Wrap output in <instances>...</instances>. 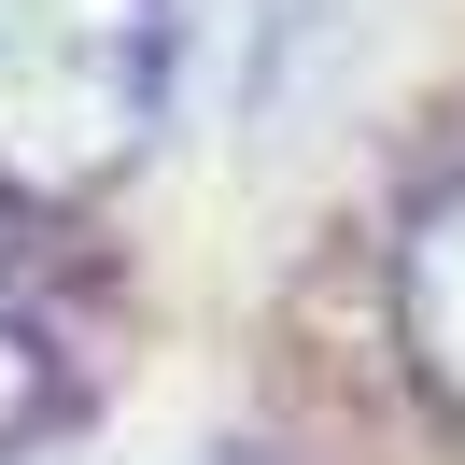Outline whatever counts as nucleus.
Returning <instances> with one entry per match:
<instances>
[{
  "instance_id": "7ed1b4c3",
  "label": "nucleus",
  "mask_w": 465,
  "mask_h": 465,
  "mask_svg": "<svg viewBox=\"0 0 465 465\" xmlns=\"http://www.w3.org/2000/svg\"><path fill=\"white\" fill-rule=\"evenodd\" d=\"M43 409H57V352H43V324L0 296V465L43 437Z\"/></svg>"
},
{
  "instance_id": "f03ea898",
  "label": "nucleus",
  "mask_w": 465,
  "mask_h": 465,
  "mask_svg": "<svg viewBox=\"0 0 465 465\" xmlns=\"http://www.w3.org/2000/svg\"><path fill=\"white\" fill-rule=\"evenodd\" d=\"M395 339L423 367V395L465 423V183H437L395 240Z\"/></svg>"
},
{
  "instance_id": "f257e3e1",
  "label": "nucleus",
  "mask_w": 465,
  "mask_h": 465,
  "mask_svg": "<svg viewBox=\"0 0 465 465\" xmlns=\"http://www.w3.org/2000/svg\"><path fill=\"white\" fill-rule=\"evenodd\" d=\"M170 0H0V198H85L142 155Z\"/></svg>"
}]
</instances>
